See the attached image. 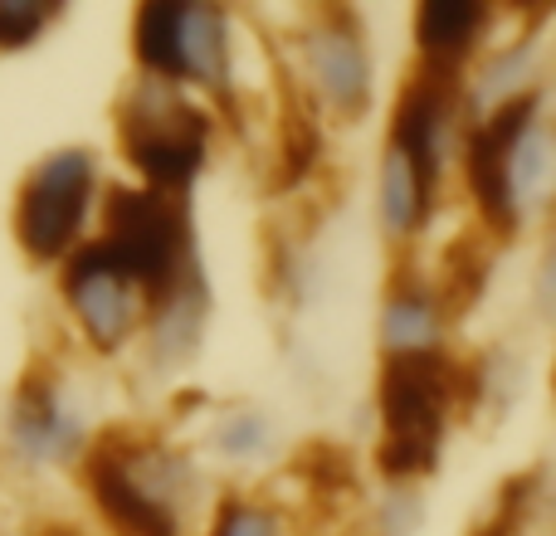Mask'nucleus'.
I'll return each mask as SVG.
<instances>
[{
	"label": "nucleus",
	"mask_w": 556,
	"mask_h": 536,
	"mask_svg": "<svg viewBox=\"0 0 556 536\" xmlns=\"http://www.w3.org/2000/svg\"><path fill=\"white\" fill-rule=\"evenodd\" d=\"M430 176L401 152L386 146V171H381V215L391 234H415L430 215Z\"/></svg>",
	"instance_id": "nucleus-12"
},
{
	"label": "nucleus",
	"mask_w": 556,
	"mask_h": 536,
	"mask_svg": "<svg viewBox=\"0 0 556 536\" xmlns=\"http://www.w3.org/2000/svg\"><path fill=\"white\" fill-rule=\"evenodd\" d=\"M538 293H542V307L556 312V250L542 259V273H538Z\"/></svg>",
	"instance_id": "nucleus-24"
},
{
	"label": "nucleus",
	"mask_w": 556,
	"mask_h": 536,
	"mask_svg": "<svg viewBox=\"0 0 556 536\" xmlns=\"http://www.w3.org/2000/svg\"><path fill=\"white\" fill-rule=\"evenodd\" d=\"M108 250L127 264L142 293L166 303L181 293L201 268L191 264V220L186 205L166 191H123L108 195Z\"/></svg>",
	"instance_id": "nucleus-3"
},
{
	"label": "nucleus",
	"mask_w": 556,
	"mask_h": 536,
	"mask_svg": "<svg viewBox=\"0 0 556 536\" xmlns=\"http://www.w3.org/2000/svg\"><path fill=\"white\" fill-rule=\"evenodd\" d=\"M489 29V5L483 0H430L415 15V39L425 49V64L434 68H454L479 35Z\"/></svg>",
	"instance_id": "nucleus-10"
},
{
	"label": "nucleus",
	"mask_w": 556,
	"mask_h": 536,
	"mask_svg": "<svg viewBox=\"0 0 556 536\" xmlns=\"http://www.w3.org/2000/svg\"><path fill=\"white\" fill-rule=\"evenodd\" d=\"M201 317H205V283L191 278L181 293H172L156 312V352L162 356H186L201 342Z\"/></svg>",
	"instance_id": "nucleus-16"
},
{
	"label": "nucleus",
	"mask_w": 556,
	"mask_h": 536,
	"mask_svg": "<svg viewBox=\"0 0 556 536\" xmlns=\"http://www.w3.org/2000/svg\"><path fill=\"white\" fill-rule=\"evenodd\" d=\"M381 336H386V346H391V356L430 352V342L440 336V307H434V297L420 293V288H395V293L386 297Z\"/></svg>",
	"instance_id": "nucleus-13"
},
{
	"label": "nucleus",
	"mask_w": 556,
	"mask_h": 536,
	"mask_svg": "<svg viewBox=\"0 0 556 536\" xmlns=\"http://www.w3.org/2000/svg\"><path fill=\"white\" fill-rule=\"evenodd\" d=\"M88 195H93V152L64 146L35 166L15 201V240L29 259H59L78 240Z\"/></svg>",
	"instance_id": "nucleus-5"
},
{
	"label": "nucleus",
	"mask_w": 556,
	"mask_h": 536,
	"mask_svg": "<svg viewBox=\"0 0 556 536\" xmlns=\"http://www.w3.org/2000/svg\"><path fill=\"white\" fill-rule=\"evenodd\" d=\"M181 74L211 93L230 88V35L220 5H181Z\"/></svg>",
	"instance_id": "nucleus-11"
},
{
	"label": "nucleus",
	"mask_w": 556,
	"mask_h": 536,
	"mask_svg": "<svg viewBox=\"0 0 556 536\" xmlns=\"http://www.w3.org/2000/svg\"><path fill=\"white\" fill-rule=\"evenodd\" d=\"M84 483L98 512L117 536H181L176 518V488H186V463L162 449H123L103 439L88 449Z\"/></svg>",
	"instance_id": "nucleus-2"
},
{
	"label": "nucleus",
	"mask_w": 556,
	"mask_h": 536,
	"mask_svg": "<svg viewBox=\"0 0 556 536\" xmlns=\"http://www.w3.org/2000/svg\"><path fill=\"white\" fill-rule=\"evenodd\" d=\"M303 463L313 469V483H323V488H346V483H352V463H346V454L332 449V444H313V449L303 454Z\"/></svg>",
	"instance_id": "nucleus-23"
},
{
	"label": "nucleus",
	"mask_w": 556,
	"mask_h": 536,
	"mask_svg": "<svg viewBox=\"0 0 556 536\" xmlns=\"http://www.w3.org/2000/svg\"><path fill=\"white\" fill-rule=\"evenodd\" d=\"M132 44L152 74L181 78V5H142L132 25Z\"/></svg>",
	"instance_id": "nucleus-14"
},
{
	"label": "nucleus",
	"mask_w": 556,
	"mask_h": 536,
	"mask_svg": "<svg viewBox=\"0 0 556 536\" xmlns=\"http://www.w3.org/2000/svg\"><path fill=\"white\" fill-rule=\"evenodd\" d=\"M464 395V371L450 356L434 352H405L391 356L381 371V463L386 478H420L440 463V439L450 405Z\"/></svg>",
	"instance_id": "nucleus-1"
},
{
	"label": "nucleus",
	"mask_w": 556,
	"mask_h": 536,
	"mask_svg": "<svg viewBox=\"0 0 556 536\" xmlns=\"http://www.w3.org/2000/svg\"><path fill=\"white\" fill-rule=\"evenodd\" d=\"M10 434H15V449L35 463H59L84 444L78 420L59 405L54 385L45 371H29L25 385L15 391V410H10Z\"/></svg>",
	"instance_id": "nucleus-9"
},
{
	"label": "nucleus",
	"mask_w": 556,
	"mask_h": 536,
	"mask_svg": "<svg viewBox=\"0 0 556 536\" xmlns=\"http://www.w3.org/2000/svg\"><path fill=\"white\" fill-rule=\"evenodd\" d=\"M552 186H556V137L532 127L518 142V156H513V191H518V201H542Z\"/></svg>",
	"instance_id": "nucleus-17"
},
{
	"label": "nucleus",
	"mask_w": 556,
	"mask_h": 536,
	"mask_svg": "<svg viewBox=\"0 0 556 536\" xmlns=\"http://www.w3.org/2000/svg\"><path fill=\"white\" fill-rule=\"evenodd\" d=\"M528 498H532V478L522 473V478H513L508 488H503V498H498V512H493L489 522H483L473 536H518L522 527V512H528Z\"/></svg>",
	"instance_id": "nucleus-21"
},
{
	"label": "nucleus",
	"mask_w": 556,
	"mask_h": 536,
	"mask_svg": "<svg viewBox=\"0 0 556 536\" xmlns=\"http://www.w3.org/2000/svg\"><path fill=\"white\" fill-rule=\"evenodd\" d=\"M123 152L156 191H181L205 162V142H211V123L201 107L181 103V98L162 93V88H142L127 98L123 107Z\"/></svg>",
	"instance_id": "nucleus-4"
},
{
	"label": "nucleus",
	"mask_w": 556,
	"mask_h": 536,
	"mask_svg": "<svg viewBox=\"0 0 556 536\" xmlns=\"http://www.w3.org/2000/svg\"><path fill=\"white\" fill-rule=\"evenodd\" d=\"M215 444H220V454H230V459H254V454L269 449V420L254 410H235L220 420Z\"/></svg>",
	"instance_id": "nucleus-19"
},
{
	"label": "nucleus",
	"mask_w": 556,
	"mask_h": 536,
	"mask_svg": "<svg viewBox=\"0 0 556 536\" xmlns=\"http://www.w3.org/2000/svg\"><path fill=\"white\" fill-rule=\"evenodd\" d=\"M215 536H278L274 518L254 502H225L220 522H215Z\"/></svg>",
	"instance_id": "nucleus-22"
},
{
	"label": "nucleus",
	"mask_w": 556,
	"mask_h": 536,
	"mask_svg": "<svg viewBox=\"0 0 556 536\" xmlns=\"http://www.w3.org/2000/svg\"><path fill=\"white\" fill-rule=\"evenodd\" d=\"M317 156H323V137H317L313 117H307L303 107H293V113L283 117V137H278V166H283V171H278V186L293 191V186L317 166Z\"/></svg>",
	"instance_id": "nucleus-18"
},
{
	"label": "nucleus",
	"mask_w": 556,
	"mask_h": 536,
	"mask_svg": "<svg viewBox=\"0 0 556 536\" xmlns=\"http://www.w3.org/2000/svg\"><path fill=\"white\" fill-rule=\"evenodd\" d=\"M137 293H142V288L127 273V264L108 250V240L78 250L64 268L68 307H74V317L84 322V332L93 336V346H103V352L127 342V332H132V322H137Z\"/></svg>",
	"instance_id": "nucleus-7"
},
{
	"label": "nucleus",
	"mask_w": 556,
	"mask_h": 536,
	"mask_svg": "<svg viewBox=\"0 0 556 536\" xmlns=\"http://www.w3.org/2000/svg\"><path fill=\"white\" fill-rule=\"evenodd\" d=\"M483 283H489V250L479 240H454L450 254L440 264V278H434V293L450 312H464L469 303L483 297Z\"/></svg>",
	"instance_id": "nucleus-15"
},
{
	"label": "nucleus",
	"mask_w": 556,
	"mask_h": 536,
	"mask_svg": "<svg viewBox=\"0 0 556 536\" xmlns=\"http://www.w3.org/2000/svg\"><path fill=\"white\" fill-rule=\"evenodd\" d=\"M532 113H538V98L518 93L508 103H498V113L483 127H473L469 137V191L479 201V215L493 234H513L518 230L522 201L513 191V156H518V142L532 132Z\"/></svg>",
	"instance_id": "nucleus-6"
},
{
	"label": "nucleus",
	"mask_w": 556,
	"mask_h": 536,
	"mask_svg": "<svg viewBox=\"0 0 556 536\" xmlns=\"http://www.w3.org/2000/svg\"><path fill=\"white\" fill-rule=\"evenodd\" d=\"M35 536H78L74 527H59V522H49V527H39Z\"/></svg>",
	"instance_id": "nucleus-25"
},
{
	"label": "nucleus",
	"mask_w": 556,
	"mask_h": 536,
	"mask_svg": "<svg viewBox=\"0 0 556 536\" xmlns=\"http://www.w3.org/2000/svg\"><path fill=\"white\" fill-rule=\"evenodd\" d=\"M307 64H313L317 93L337 113H366V103H371V59H366V39L352 15L332 10V15L317 20V29L307 35Z\"/></svg>",
	"instance_id": "nucleus-8"
},
{
	"label": "nucleus",
	"mask_w": 556,
	"mask_h": 536,
	"mask_svg": "<svg viewBox=\"0 0 556 536\" xmlns=\"http://www.w3.org/2000/svg\"><path fill=\"white\" fill-rule=\"evenodd\" d=\"M54 10L59 5H45V0H0V49H25Z\"/></svg>",
	"instance_id": "nucleus-20"
}]
</instances>
